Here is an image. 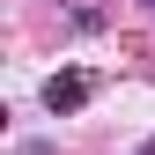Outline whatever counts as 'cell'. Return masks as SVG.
<instances>
[{"label":"cell","mask_w":155,"mask_h":155,"mask_svg":"<svg viewBox=\"0 0 155 155\" xmlns=\"http://www.w3.org/2000/svg\"><path fill=\"white\" fill-rule=\"evenodd\" d=\"M89 74H52V81H45V111H52V118H67V111H81L89 104Z\"/></svg>","instance_id":"cell-1"}]
</instances>
